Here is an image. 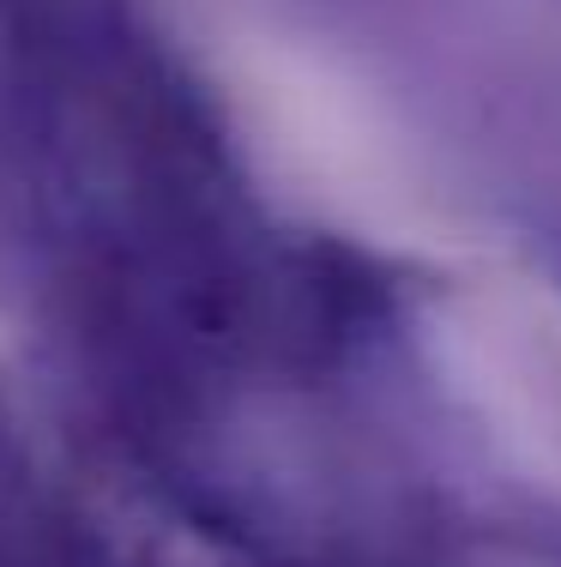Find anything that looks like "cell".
Returning a JSON list of instances; mask_svg holds the SVG:
<instances>
[{
  "mask_svg": "<svg viewBox=\"0 0 561 567\" xmlns=\"http://www.w3.org/2000/svg\"><path fill=\"white\" fill-rule=\"evenodd\" d=\"M218 79L266 169L326 224L381 248H440L447 206L405 121L339 55L266 19L218 31Z\"/></svg>",
  "mask_w": 561,
  "mask_h": 567,
  "instance_id": "6da1fadb",
  "label": "cell"
},
{
  "mask_svg": "<svg viewBox=\"0 0 561 567\" xmlns=\"http://www.w3.org/2000/svg\"><path fill=\"white\" fill-rule=\"evenodd\" d=\"M465 393L484 423L543 477H561V308L531 290H489L453 320Z\"/></svg>",
  "mask_w": 561,
  "mask_h": 567,
  "instance_id": "7a4b0ae2",
  "label": "cell"
}]
</instances>
